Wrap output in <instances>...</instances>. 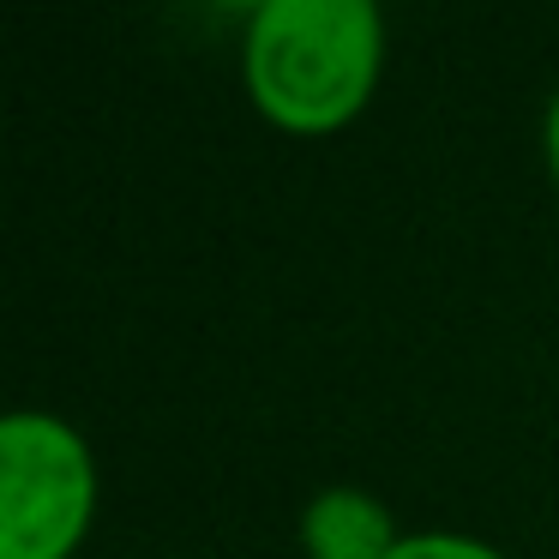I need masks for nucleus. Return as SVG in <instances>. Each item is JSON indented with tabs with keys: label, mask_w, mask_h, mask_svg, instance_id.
Masks as SVG:
<instances>
[{
	"label": "nucleus",
	"mask_w": 559,
	"mask_h": 559,
	"mask_svg": "<svg viewBox=\"0 0 559 559\" xmlns=\"http://www.w3.org/2000/svg\"><path fill=\"white\" fill-rule=\"evenodd\" d=\"M385 73V19L373 0H265L241 37V85L277 133H343Z\"/></svg>",
	"instance_id": "nucleus-1"
},
{
	"label": "nucleus",
	"mask_w": 559,
	"mask_h": 559,
	"mask_svg": "<svg viewBox=\"0 0 559 559\" xmlns=\"http://www.w3.org/2000/svg\"><path fill=\"white\" fill-rule=\"evenodd\" d=\"M97 451L49 409L0 421V559H73L97 523Z\"/></svg>",
	"instance_id": "nucleus-2"
},
{
	"label": "nucleus",
	"mask_w": 559,
	"mask_h": 559,
	"mask_svg": "<svg viewBox=\"0 0 559 559\" xmlns=\"http://www.w3.org/2000/svg\"><path fill=\"white\" fill-rule=\"evenodd\" d=\"M403 542L397 518L367 487H325L301 511V554L307 559H391Z\"/></svg>",
	"instance_id": "nucleus-3"
},
{
	"label": "nucleus",
	"mask_w": 559,
	"mask_h": 559,
	"mask_svg": "<svg viewBox=\"0 0 559 559\" xmlns=\"http://www.w3.org/2000/svg\"><path fill=\"white\" fill-rule=\"evenodd\" d=\"M391 559H511V554H499L493 542H475V535H457V530H415L391 547Z\"/></svg>",
	"instance_id": "nucleus-4"
},
{
	"label": "nucleus",
	"mask_w": 559,
	"mask_h": 559,
	"mask_svg": "<svg viewBox=\"0 0 559 559\" xmlns=\"http://www.w3.org/2000/svg\"><path fill=\"white\" fill-rule=\"evenodd\" d=\"M542 145H547V175H554V187H559V91H554V103H547V127H542Z\"/></svg>",
	"instance_id": "nucleus-5"
}]
</instances>
